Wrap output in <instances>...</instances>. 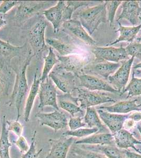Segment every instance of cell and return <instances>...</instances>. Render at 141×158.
Masks as SVG:
<instances>
[{"instance_id": "1", "label": "cell", "mask_w": 141, "mask_h": 158, "mask_svg": "<svg viewBox=\"0 0 141 158\" xmlns=\"http://www.w3.org/2000/svg\"><path fill=\"white\" fill-rule=\"evenodd\" d=\"M87 5L86 1H59L55 6L44 10L43 14L53 25L54 32L56 33L64 22L71 20L72 15L76 10Z\"/></svg>"}, {"instance_id": "2", "label": "cell", "mask_w": 141, "mask_h": 158, "mask_svg": "<svg viewBox=\"0 0 141 158\" xmlns=\"http://www.w3.org/2000/svg\"><path fill=\"white\" fill-rule=\"evenodd\" d=\"M34 56H28L23 64L22 67L18 70L16 73V78L13 87L11 98L9 103L10 106L15 105L17 111L16 120L19 121L22 114V109L24 101L27 94L29 92V85L27 79V69L31 61Z\"/></svg>"}, {"instance_id": "3", "label": "cell", "mask_w": 141, "mask_h": 158, "mask_svg": "<svg viewBox=\"0 0 141 158\" xmlns=\"http://www.w3.org/2000/svg\"><path fill=\"white\" fill-rule=\"evenodd\" d=\"M74 15L91 35L102 22H106L107 11L105 2L93 7H87L81 10Z\"/></svg>"}, {"instance_id": "4", "label": "cell", "mask_w": 141, "mask_h": 158, "mask_svg": "<svg viewBox=\"0 0 141 158\" xmlns=\"http://www.w3.org/2000/svg\"><path fill=\"white\" fill-rule=\"evenodd\" d=\"M48 23L44 20H39L36 22L29 33V42L32 48L33 56L39 58L47 46L45 42V32Z\"/></svg>"}, {"instance_id": "5", "label": "cell", "mask_w": 141, "mask_h": 158, "mask_svg": "<svg viewBox=\"0 0 141 158\" xmlns=\"http://www.w3.org/2000/svg\"><path fill=\"white\" fill-rule=\"evenodd\" d=\"M77 102H80L81 108L86 109L95 106L108 102H115V100L107 94L100 91H95L86 89L77 88Z\"/></svg>"}, {"instance_id": "6", "label": "cell", "mask_w": 141, "mask_h": 158, "mask_svg": "<svg viewBox=\"0 0 141 158\" xmlns=\"http://www.w3.org/2000/svg\"><path fill=\"white\" fill-rule=\"evenodd\" d=\"M121 65V63H113L106 61L93 60L86 65L83 74L102 77L105 80L114 74Z\"/></svg>"}, {"instance_id": "7", "label": "cell", "mask_w": 141, "mask_h": 158, "mask_svg": "<svg viewBox=\"0 0 141 158\" xmlns=\"http://www.w3.org/2000/svg\"><path fill=\"white\" fill-rule=\"evenodd\" d=\"M75 76L56 65L50 72L48 77L52 80L60 90L66 94H71L76 90Z\"/></svg>"}, {"instance_id": "8", "label": "cell", "mask_w": 141, "mask_h": 158, "mask_svg": "<svg viewBox=\"0 0 141 158\" xmlns=\"http://www.w3.org/2000/svg\"><path fill=\"white\" fill-rule=\"evenodd\" d=\"M39 94V109H43L45 106H51L56 110L60 111L57 102V90L54 85L52 80L49 77L44 82H41Z\"/></svg>"}, {"instance_id": "9", "label": "cell", "mask_w": 141, "mask_h": 158, "mask_svg": "<svg viewBox=\"0 0 141 158\" xmlns=\"http://www.w3.org/2000/svg\"><path fill=\"white\" fill-rule=\"evenodd\" d=\"M91 51L94 54L95 60L97 61L118 63L122 60L130 59L125 48L122 47L118 48L113 47H93Z\"/></svg>"}, {"instance_id": "10", "label": "cell", "mask_w": 141, "mask_h": 158, "mask_svg": "<svg viewBox=\"0 0 141 158\" xmlns=\"http://www.w3.org/2000/svg\"><path fill=\"white\" fill-rule=\"evenodd\" d=\"M57 57L60 61L56 65L57 67L68 72H71L77 77L83 74L84 67L91 62L83 56L76 54L67 56L57 55Z\"/></svg>"}, {"instance_id": "11", "label": "cell", "mask_w": 141, "mask_h": 158, "mask_svg": "<svg viewBox=\"0 0 141 158\" xmlns=\"http://www.w3.org/2000/svg\"><path fill=\"white\" fill-rule=\"evenodd\" d=\"M134 57L122 62L121 65L112 76H110L107 80L113 88L120 92L121 94L124 90L125 85L129 80L131 69Z\"/></svg>"}, {"instance_id": "12", "label": "cell", "mask_w": 141, "mask_h": 158, "mask_svg": "<svg viewBox=\"0 0 141 158\" xmlns=\"http://www.w3.org/2000/svg\"><path fill=\"white\" fill-rule=\"evenodd\" d=\"M40 126H48L55 131L64 129L68 126V118L64 113L58 110L51 113H38L35 115Z\"/></svg>"}, {"instance_id": "13", "label": "cell", "mask_w": 141, "mask_h": 158, "mask_svg": "<svg viewBox=\"0 0 141 158\" xmlns=\"http://www.w3.org/2000/svg\"><path fill=\"white\" fill-rule=\"evenodd\" d=\"M54 1H19L15 17L18 20H24L54 4Z\"/></svg>"}, {"instance_id": "14", "label": "cell", "mask_w": 141, "mask_h": 158, "mask_svg": "<svg viewBox=\"0 0 141 158\" xmlns=\"http://www.w3.org/2000/svg\"><path fill=\"white\" fill-rule=\"evenodd\" d=\"M48 141L51 148L45 158H66L75 139L73 137L66 138L63 136L58 139H51Z\"/></svg>"}, {"instance_id": "15", "label": "cell", "mask_w": 141, "mask_h": 158, "mask_svg": "<svg viewBox=\"0 0 141 158\" xmlns=\"http://www.w3.org/2000/svg\"><path fill=\"white\" fill-rule=\"evenodd\" d=\"M26 45L27 43L21 47H16L0 39V69L8 68L11 60L23 52Z\"/></svg>"}, {"instance_id": "16", "label": "cell", "mask_w": 141, "mask_h": 158, "mask_svg": "<svg viewBox=\"0 0 141 158\" xmlns=\"http://www.w3.org/2000/svg\"><path fill=\"white\" fill-rule=\"evenodd\" d=\"M80 79V86L91 91H104L114 94H120L109 83L102 79L95 76L82 74L77 77Z\"/></svg>"}, {"instance_id": "17", "label": "cell", "mask_w": 141, "mask_h": 158, "mask_svg": "<svg viewBox=\"0 0 141 158\" xmlns=\"http://www.w3.org/2000/svg\"><path fill=\"white\" fill-rule=\"evenodd\" d=\"M112 135L117 147L123 150L132 148L136 152L141 154V150L137 147V146L141 147V141L136 139L130 132L122 129Z\"/></svg>"}, {"instance_id": "18", "label": "cell", "mask_w": 141, "mask_h": 158, "mask_svg": "<svg viewBox=\"0 0 141 158\" xmlns=\"http://www.w3.org/2000/svg\"><path fill=\"white\" fill-rule=\"evenodd\" d=\"M101 120L109 128L112 134L115 133L122 129L124 124L129 118L130 114H120L116 113H112L105 111L102 110H97Z\"/></svg>"}, {"instance_id": "19", "label": "cell", "mask_w": 141, "mask_h": 158, "mask_svg": "<svg viewBox=\"0 0 141 158\" xmlns=\"http://www.w3.org/2000/svg\"><path fill=\"white\" fill-rule=\"evenodd\" d=\"M139 1H126L122 3V12L118 17L116 21L119 22L122 19H126L132 24L133 27L138 24L139 19L141 15V7Z\"/></svg>"}, {"instance_id": "20", "label": "cell", "mask_w": 141, "mask_h": 158, "mask_svg": "<svg viewBox=\"0 0 141 158\" xmlns=\"http://www.w3.org/2000/svg\"><path fill=\"white\" fill-rule=\"evenodd\" d=\"M62 27L66 30L70 31L76 37L82 40L88 45L94 47L97 42L92 38L89 34L86 32L82 24L79 20L71 19L64 22Z\"/></svg>"}, {"instance_id": "21", "label": "cell", "mask_w": 141, "mask_h": 158, "mask_svg": "<svg viewBox=\"0 0 141 158\" xmlns=\"http://www.w3.org/2000/svg\"><path fill=\"white\" fill-rule=\"evenodd\" d=\"M138 99L134 100L121 101L116 104L108 106H100L97 109L102 110L110 113L116 114H127L134 111H141V103L136 104Z\"/></svg>"}, {"instance_id": "22", "label": "cell", "mask_w": 141, "mask_h": 158, "mask_svg": "<svg viewBox=\"0 0 141 158\" xmlns=\"http://www.w3.org/2000/svg\"><path fill=\"white\" fill-rule=\"evenodd\" d=\"M41 83L40 77L38 75V69H36L35 73H34V79L30 90L29 91V94L25 102V109H24V121L25 122H29L30 118L31 113L34 104L35 98L39 94V85Z\"/></svg>"}, {"instance_id": "23", "label": "cell", "mask_w": 141, "mask_h": 158, "mask_svg": "<svg viewBox=\"0 0 141 158\" xmlns=\"http://www.w3.org/2000/svg\"><path fill=\"white\" fill-rule=\"evenodd\" d=\"M114 143L112 134L108 133H97L85 138L75 141L77 144H90L95 146H113Z\"/></svg>"}, {"instance_id": "24", "label": "cell", "mask_w": 141, "mask_h": 158, "mask_svg": "<svg viewBox=\"0 0 141 158\" xmlns=\"http://www.w3.org/2000/svg\"><path fill=\"white\" fill-rule=\"evenodd\" d=\"M84 122L89 128H96L98 130V133H108L109 130L106 126L102 123L97 110L92 107L86 108Z\"/></svg>"}, {"instance_id": "25", "label": "cell", "mask_w": 141, "mask_h": 158, "mask_svg": "<svg viewBox=\"0 0 141 158\" xmlns=\"http://www.w3.org/2000/svg\"><path fill=\"white\" fill-rule=\"evenodd\" d=\"M118 24L120 25V27L118 30L115 31V32L120 33V36L114 42L106 44V47L114 45L120 42L126 41L132 43L141 29V23L136 27H124L121 24L120 22H118Z\"/></svg>"}, {"instance_id": "26", "label": "cell", "mask_w": 141, "mask_h": 158, "mask_svg": "<svg viewBox=\"0 0 141 158\" xmlns=\"http://www.w3.org/2000/svg\"><path fill=\"white\" fill-rule=\"evenodd\" d=\"M45 42L51 46L52 49H54L61 56H67L73 54L77 50V47L71 43L65 42L60 40L53 38H47Z\"/></svg>"}, {"instance_id": "27", "label": "cell", "mask_w": 141, "mask_h": 158, "mask_svg": "<svg viewBox=\"0 0 141 158\" xmlns=\"http://www.w3.org/2000/svg\"><path fill=\"white\" fill-rule=\"evenodd\" d=\"M9 131L6 115H4L0 135V158H11L10 156V148L11 147L12 144L9 140Z\"/></svg>"}, {"instance_id": "28", "label": "cell", "mask_w": 141, "mask_h": 158, "mask_svg": "<svg viewBox=\"0 0 141 158\" xmlns=\"http://www.w3.org/2000/svg\"><path fill=\"white\" fill-rule=\"evenodd\" d=\"M44 64L43 67L42 76L40 77L41 82H44L48 78V75L56 64L59 63L57 56L54 53L53 50L51 47L48 48V54L44 57Z\"/></svg>"}, {"instance_id": "29", "label": "cell", "mask_w": 141, "mask_h": 158, "mask_svg": "<svg viewBox=\"0 0 141 158\" xmlns=\"http://www.w3.org/2000/svg\"><path fill=\"white\" fill-rule=\"evenodd\" d=\"M57 98L59 99L58 103L59 107L70 113L72 117H74L77 113H83L82 110L79 106L77 98L71 97V100H65L57 97Z\"/></svg>"}, {"instance_id": "30", "label": "cell", "mask_w": 141, "mask_h": 158, "mask_svg": "<svg viewBox=\"0 0 141 158\" xmlns=\"http://www.w3.org/2000/svg\"><path fill=\"white\" fill-rule=\"evenodd\" d=\"M89 150L102 153L107 158H124L121 150L114 146H95L88 147Z\"/></svg>"}, {"instance_id": "31", "label": "cell", "mask_w": 141, "mask_h": 158, "mask_svg": "<svg viewBox=\"0 0 141 158\" xmlns=\"http://www.w3.org/2000/svg\"><path fill=\"white\" fill-rule=\"evenodd\" d=\"M128 92L127 99L129 98L139 96L141 95V78L135 77L134 73L133 74L132 78L129 85L124 89L122 94Z\"/></svg>"}, {"instance_id": "32", "label": "cell", "mask_w": 141, "mask_h": 158, "mask_svg": "<svg viewBox=\"0 0 141 158\" xmlns=\"http://www.w3.org/2000/svg\"><path fill=\"white\" fill-rule=\"evenodd\" d=\"M98 132V130L96 128H80L79 129L73 131L68 130L63 133V136L64 137H76L81 138L83 137H88L91 135Z\"/></svg>"}, {"instance_id": "33", "label": "cell", "mask_w": 141, "mask_h": 158, "mask_svg": "<svg viewBox=\"0 0 141 158\" xmlns=\"http://www.w3.org/2000/svg\"><path fill=\"white\" fill-rule=\"evenodd\" d=\"M106 4V8L107 12V21L110 23L111 27H113L114 24L115 13L118 7L120 4H121L122 1H105Z\"/></svg>"}, {"instance_id": "34", "label": "cell", "mask_w": 141, "mask_h": 158, "mask_svg": "<svg viewBox=\"0 0 141 158\" xmlns=\"http://www.w3.org/2000/svg\"><path fill=\"white\" fill-rule=\"evenodd\" d=\"M37 131H34L33 133L32 137L31 139V143L29 150L27 152L22 155L21 158H38L41 153L43 151V148L39 149L37 151L36 147V137Z\"/></svg>"}, {"instance_id": "35", "label": "cell", "mask_w": 141, "mask_h": 158, "mask_svg": "<svg viewBox=\"0 0 141 158\" xmlns=\"http://www.w3.org/2000/svg\"><path fill=\"white\" fill-rule=\"evenodd\" d=\"M74 153L79 158H107L104 155L86 149L75 148Z\"/></svg>"}, {"instance_id": "36", "label": "cell", "mask_w": 141, "mask_h": 158, "mask_svg": "<svg viewBox=\"0 0 141 158\" xmlns=\"http://www.w3.org/2000/svg\"><path fill=\"white\" fill-rule=\"evenodd\" d=\"M128 56L141 60V43L132 42L125 48Z\"/></svg>"}, {"instance_id": "37", "label": "cell", "mask_w": 141, "mask_h": 158, "mask_svg": "<svg viewBox=\"0 0 141 158\" xmlns=\"http://www.w3.org/2000/svg\"><path fill=\"white\" fill-rule=\"evenodd\" d=\"M6 124L8 126L7 128L9 131H12L18 137L21 136L23 131V126L19 121H6Z\"/></svg>"}, {"instance_id": "38", "label": "cell", "mask_w": 141, "mask_h": 158, "mask_svg": "<svg viewBox=\"0 0 141 158\" xmlns=\"http://www.w3.org/2000/svg\"><path fill=\"white\" fill-rule=\"evenodd\" d=\"M70 130L72 131L85 127L86 124L82 122V118L80 117H71L68 122Z\"/></svg>"}, {"instance_id": "39", "label": "cell", "mask_w": 141, "mask_h": 158, "mask_svg": "<svg viewBox=\"0 0 141 158\" xmlns=\"http://www.w3.org/2000/svg\"><path fill=\"white\" fill-rule=\"evenodd\" d=\"M15 144L20 150V152L24 154L29 150L30 146H29L27 139L23 136H20L18 137L17 140L14 141Z\"/></svg>"}, {"instance_id": "40", "label": "cell", "mask_w": 141, "mask_h": 158, "mask_svg": "<svg viewBox=\"0 0 141 158\" xmlns=\"http://www.w3.org/2000/svg\"><path fill=\"white\" fill-rule=\"evenodd\" d=\"M19 1H4L0 5V13L5 15L12 9L18 6Z\"/></svg>"}, {"instance_id": "41", "label": "cell", "mask_w": 141, "mask_h": 158, "mask_svg": "<svg viewBox=\"0 0 141 158\" xmlns=\"http://www.w3.org/2000/svg\"><path fill=\"white\" fill-rule=\"evenodd\" d=\"M7 82L6 76L3 74L2 70L0 69V95H2L7 89Z\"/></svg>"}, {"instance_id": "42", "label": "cell", "mask_w": 141, "mask_h": 158, "mask_svg": "<svg viewBox=\"0 0 141 158\" xmlns=\"http://www.w3.org/2000/svg\"><path fill=\"white\" fill-rule=\"evenodd\" d=\"M121 152L124 158H141V155L139 153L131 152L127 150H122Z\"/></svg>"}, {"instance_id": "43", "label": "cell", "mask_w": 141, "mask_h": 158, "mask_svg": "<svg viewBox=\"0 0 141 158\" xmlns=\"http://www.w3.org/2000/svg\"><path fill=\"white\" fill-rule=\"evenodd\" d=\"M128 119H130L134 122H139L141 121V112H137L134 113H130Z\"/></svg>"}, {"instance_id": "44", "label": "cell", "mask_w": 141, "mask_h": 158, "mask_svg": "<svg viewBox=\"0 0 141 158\" xmlns=\"http://www.w3.org/2000/svg\"><path fill=\"white\" fill-rule=\"evenodd\" d=\"M6 20L4 19L3 16H1L0 17V29L4 27V25H6Z\"/></svg>"}, {"instance_id": "45", "label": "cell", "mask_w": 141, "mask_h": 158, "mask_svg": "<svg viewBox=\"0 0 141 158\" xmlns=\"http://www.w3.org/2000/svg\"><path fill=\"white\" fill-rule=\"evenodd\" d=\"M137 129H138V130L139 131V133H140V135H141V123L138 124V125H137Z\"/></svg>"}, {"instance_id": "46", "label": "cell", "mask_w": 141, "mask_h": 158, "mask_svg": "<svg viewBox=\"0 0 141 158\" xmlns=\"http://www.w3.org/2000/svg\"><path fill=\"white\" fill-rule=\"evenodd\" d=\"M134 69H141V62L140 63H138L137 64H136L135 65H134V67H133Z\"/></svg>"}, {"instance_id": "47", "label": "cell", "mask_w": 141, "mask_h": 158, "mask_svg": "<svg viewBox=\"0 0 141 158\" xmlns=\"http://www.w3.org/2000/svg\"><path fill=\"white\" fill-rule=\"evenodd\" d=\"M139 19H140V20H141V16H139ZM137 40H138V42L141 41V36L140 38H138V39H137Z\"/></svg>"}]
</instances>
